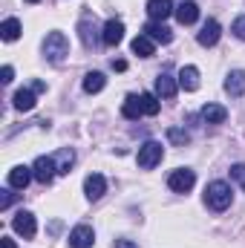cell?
I'll return each instance as SVG.
<instances>
[{
  "label": "cell",
  "mask_w": 245,
  "mask_h": 248,
  "mask_svg": "<svg viewBox=\"0 0 245 248\" xmlns=\"http://www.w3.org/2000/svg\"><path fill=\"white\" fill-rule=\"evenodd\" d=\"M205 205L214 208V211H225V208H231V185L222 182V179L211 182V185L205 187Z\"/></svg>",
  "instance_id": "obj_1"
},
{
  "label": "cell",
  "mask_w": 245,
  "mask_h": 248,
  "mask_svg": "<svg viewBox=\"0 0 245 248\" xmlns=\"http://www.w3.org/2000/svg\"><path fill=\"white\" fill-rule=\"evenodd\" d=\"M44 55L49 63H61L66 55H69V41L63 32H49L46 41H44Z\"/></svg>",
  "instance_id": "obj_2"
},
{
  "label": "cell",
  "mask_w": 245,
  "mask_h": 248,
  "mask_svg": "<svg viewBox=\"0 0 245 248\" xmlns=\"http://www.w3.org/2000/svg\"><path fill=\"white\" fill-rule=\"evenodd\" d=\"M162 156H165V147H162V141H144L141 147H138V168H144V170H150V168H156L159 162H162Z\"/></svg>",
  "instance_id": "obj_3"
},
{
  "label": "cell",
  "mask_w": 245,
  "mask_h": 248,
  "mask_svg": "<svg viewBox=\"0 0 245 248\" xmlns=\"http://www.w3.org/2000/svg\"><path fill=\"white\" fill-rule=\"evenodd\" d=\"M193 185H196V173H193L190 168H176V170L168 176V187H170L173 193H187Z\"/></svg>",
  "instance_id": "obj_4"
},
{
  "label": "cell",
  "mask_w": 245,
  "mask_h": 248,
  "mask_svg": "<svg viewBox=\"0 0 245 248\" xmlns=\"http://www.w3.org/2000/svg\"><path fill=\"white\" fill-rule=\"evenodd\" d=\"M32 173H35V179H38L41 185H49V182L55 179V173H58V162H55L52 156H38L35 165H32Z\"/></svg>",
  "instance_id": "obj_5"
},
{
  "label": "cell",
  "mask_w": 245,
  "mask_h": 248,
  "mask_svg": "<svg viewBox=\"0 0 245 248\" xmlns=\"http://www.w3.org/2000/svg\"><path fill=\"white\" fill-rule=\"evenodd\" d=\"M12 228H15L23 240H32V237H35V231H38L35 217H32L29 211H17V214H15V219H12Z\"/></svg>",
  "instance_id": "obj_6"
},
{
  "label": "cell",
  "mask_w": 245,
  "mask_h": 248,
  "mask_svg": "<svg viewBox=\"0 0 245 248\" xmlns=\"http://www.w3.org/2000/svg\"><path fill=\"white\" fill-rule=\"evenodd\" d=\"M95 243V231L90 225H75L69 231V248H92Z\"/></svg>",
  "instance_id": "obj_7"
},
{
  "label": "cell",
  "mask_w": 245,
  "mask_h": 248,
  "mask_svg": "<svg viewBox=\"0 0 245 248\" xmlns=\"http://www.w3.org/2000/svg\"><path fill=\"white\" fill-rule=\"evenodd\" d=\"M173 12H176L173 0H147V15H150V20L165 23V17H170Z\"/></svg>",
  "instance_id": "obj_8"
},
{
  "label": "cell",
  "mask_w": 245,
  "mask_h": 248,
  "mask_svg": "<svg viewBox=\"0 0 245 248\" xmlns=\"http://www.w3.org/2000/svg\"><path fill=\"white\" fill-rule=\"evenodd\" d=\"M104 190H107V179H104L101 173H90V176L84 179V193H87V199H90V202L101 199V196H104Z\"/></svg>",
  "instance_id": "obj_9"
},
{
  "label": "cell",
  "mask_w": 245,
  "mask_h": 248,
  "mask_svg": "<svg viewBox=\"0 0 245 248\" xmlns=\"http://www.w3.org/2000/svg\"><path fill=\"white\" fill-rule=\"evenodd\" d=\"M122 38H124V23L122 20H107L104 23V29H101V41L107 44V46H116V44H122Z\"/></svg>",
  "instance_id": "obj_10"
},
{
  "label": "cell",
  "mask_w": 245,
  "mask_h": 248,
  "mask_svg": "<svg viewBox=\"0 0 245 248\" xmlns=\"http://www.w3.org/2000/svg\"><path fill=\"white\" fill-rule=\"evenodd\" d=\"M219 35H222V29H219V23L211 17V20H205V26H202V32L196 35V41H199V46H216Z\"/></svg>",
  "instance_id": "obj_11"
},
{
  "label": "cell",
  "mask_w": 245,
  "mask_h": 248,
  "mask_svg": "<svg viewBox=\"0 0 245 248\" xmlns=\"http://www.w3.org/2000/svg\"><path fill=\"white\" fill-rule=\"evenodd\" d=\"M176 90H179V81L170 72H159V78H156V95L159 98H173Z\"/></svg>",
  "instance_id": "obj_12"
},
{
  "label": "cell",
  "mask_w": 245,
  "mask_h": 248,
  "mask_svg": "<svg viewBox=\"0 0 245 248\" xmlns=\"http://www.w3.org/2000/svg\"><path fill=\"white\" fill-rule=\"evenodd\" d=\"M176 20L182 23V26H190V23H196L199 20V6L193 3V0H182L179 6H176Z\"/></svg>",
  "instance_id": "obj_13"
},
{
  "label": "cell",
  "mask_w": 245,
  "mask_h": 248,
  "mask_svg": "<svg viewBox=\"0 0 245 248\" xmlns=\"http://www.w3.org/2000/svg\"><path fill=\"white\" fill-rule=\"evenodd\" d=\"M32 179H35V173H32V168H26V165H17V168L9 170V185L17 187V190H23Z\"/></svg>",
  "instance_id": "obj_14"
},
{
  "label": "cell",
  "mask_w": 245,
  "mask_h": 248,
  "mask_svg": "<svg viewBox=\"0 0 245 248\" xmlns=\"http://www.w3.org/2000/svg\"><path fill=\"white\" fill-rule=\"evenodd\" d=\"M144 35H147L150 41H159V44H170V41H173V32H170L165 23H159V20H150V23L144 26Z\"/></svg>",
  "instance_id": "obj_15"
},
{
  "label": "cell",
  "mask_w": 245,
  "mask_h": 248,
  "mask_svg": "<svg viewBox=\"0 0 245 248\" xmlns=\"http://www.w3.org/2000/svg\"><path fill=\"white\" fill-rule=\"evenodd\" d=\"M225 93H228L231 98H240V95L245 93V72L243 69L228 72V78H225Z\"/></svg>",
  "instance_id": "obj_16"
},
{
  "label": "cell",
  "mask_w": 245,
  "mask_h": 248,
  "mask_svg": "<svg viewBox=\"0 0 245 248\" xmlns=\"http://www.w3.org/2000/svg\"><path fill=\"white\" fill-rule=\"evenodd\" d=\"M122 113H124V119H130V122L141 119V116H144L141 95H127V98H124V104H122Z\"/></svg>",
  "instance_id": "obj_17"
},
{
  "label": "cell",
  "mask_w": 245,
  "mask_h": 248,
  "mask_svg": "<svg viewBox=\"0 0 245 248\" xmlns=\"http://www.w3.org/2000/svg\"><path fill=\"white\" fill-rule=\"evenodd\" d=\"M179 87H182L184 93L199 90V69L196 66H182L179 69Z\"/></svg>",
  "instance_id": "obj_18"
},
{
  "label": "cell",
  "mask_w": 245,
  "mask_h": 248,
  "mask_svg": "<svg viewBox=\"0 0 245 248\" xmlns=\"http://www.w3.org/2000/svg\"><path fill=\"white\" fill-rule=\"evenodd\" d=\"M12 104H15V110H20V113L35 110V90H17L15 98H12Z\"/></svg>",
  "instance_id": "obj_19"
},
{
  "label": "cell",
  "mask_w": 245,
  "mask_h": 248,
  "mask_svg": "<svg viewBox=\"0 0 245 248\" xmlns=\"http://www.w3.org/2000/svg\"><path fill=\"white\" fill-rule=\"evenodd\" d=\"M228 119V110L219 107V104H205L202 107V122L205 124H222Z\"/></svg>",
  "instance_id": "obj_20"
},
{
  "label": "cell",
  "mask_w": 245,
  "mask_h": 248,
  "mask_svg": "<svg viewBox=\"0 0 245 248\" xmlns=\"http://www.w3.org/2000/svg\"><path fill=\"white\" fill-rule=\"evenodd\" d=\"M130 49H133V52H136L138 58H150V55L156 52V46H153V41H150L147 35H138V38H133Z\"/></svg>",
  "instance_id": "obj_21"
},
{
  "label": "cell",
  "mask_w": 245,
  "mask_h": 248,
  "mask_svg": "<svg viewBox=\"0 0 245 248\" xmlns=\"http://www.w3.org/2000/svg\"><path fill=\"white\" fill-rule=\"evenodd\" d=\"M0 38L3 41H17L20 38V20L17 17H6L0 23Z\"/></svg>",
  "instance_id": "obj_22"
},
{
  "label": "cell",
  "mask_w": 245,
  "mask_h": 248,
  "mask_svg": "<svg viewBox=\"0 0 245 248\" xmlns=\"http://www.w3.org/2000/svg\"><path fill=\"white\" fill-rule=\"evenodd\" d=\"M104 84H107V78H104V72H87L84 75V93H101L104 90Z\"/></svg>",
  "instance_id": "obj_23"
},
{
  "label": "cell",
  "mask_w": 245,
  "mask_h": 248,
  "mask_svg": "<svg viewBox=\"0 0 245 248\" xmlns=\"http://www.w3.org/2000/svg\"><path fill=\"white\" fill-rule=\"evenodd\" d=\"M78 32H81V41H84V46H95V23L90 20V17H84L81 23H78Z\"/></svg>",
  "instance_id": "obj_24"
},
{
  "label": "cell",
  "mask_w": 245,
  "mask_h": 248,
  "mask_svg": "<svg viewBox=\"0 0 245 248\" xmlns=\"http://www.w3.org/2000/svg\"><path fill=\"white\" fill-rule=\"evenodd\" d=\"M55 162H58V173H69V168L75 165V153L69 147H63L61 153L55 156Z\"/></svg>",
  "instance_id": "obj_25"
},
{
  "label": "cell",
  "mask_w": 245,
  "mask_h": 248,
  "mask_svg": "<svg viewBox=\"0 0 245 248\" xmlns=\"http://www.w3.org/2000/svg\"><path fill=\"white\" fill-rule=\"evenodd\" d=\"M141 104H144V116H156L159 113V95L156 93H141Z\"/></svg>",
  "instance_id": "obj_26"
},
{
  "label": "cell",
  "mask_w": 245,
  "mask_h": 248,
  "mask_svg": "<svg viewBox=\"0 0 245 248\" xmlns=\"http://www.w3.org/2000/svg\"><path fill=\"white\" fill-rule=\"evenodd\" d=\"M168 139H170L173 144H187V141H190L187 130H179V127H170V130H168Z\"/></svg>",
  "instance_id": "obj_27"
},
{
  "label": "cell",
  "mask_w": 245,
  "mask_h": 248,
  "mask_svg": "<svg viewBox=\"0 0 245 248\" xmlns=\"http://www.w3.org/2000/svg\"><path fill=\"white\" fill-rule=\"evenodd\" d=\"M231 179L245 190V165H231Z\"/></svg>",
  "instance_id": "obj_28"
},
{
  "label": "cell",
  "mask_w": 245,
  "mask_h": 248,
  "mask_svg": "<svg viewBox=\"0 0 245 248\" xmlns=\"http://www.w3.org/2000/svg\"><path fill=\"white\" fill-rule=\"evenodd\" d=\"M231 32L240 38V41H245V15H240L237 20H234V26H231Z\"/></svg>",
  "instance_id": "obj_29"
},
{
  "label": "cell",
  "mask_w": 245,
  "mask_h": 248,
  "mask_svg": "<svg viewBox=\"0 0 245 248\" xmlns=\"http://www.w3.org/2000/svg\"><path fill=\"white\" fill-rule=\"evenodd\" d=\"M12 202H15V193L12 190H0V211H6Z\"/></svg>",
  "instance_id": "obj_30"
},
{
  "label": "cell",
  "mask_w": 245,
  "mask_h": 248,
  "mask_svg": "<svg viewBox=\"0 0 245 248\" xmlns=\"http://www.w3.org/2000/svg\"><path fill=\"white\" fill-rule=\"evenodd\" d=\"M12 78H15V69H12V66H3V72H0V81H3V84H12Z\"/></svg>",
  "instance_id": "obj_31"
},
{
  "label": "cell",
  "mask_w": 245,
  "mask_h": 248,
  "mask_svg": "<svg viewBox=\"0 0 245 248\" xmlns=\"http://www.w3.org/2000/svg\"><path fill=\"white\" fill-rule=\"evenodd\" d=\"M113 248H138V246H136L133 240H124V237H122V240H116V243H113Z\"/></svg>",
  "instance_id": "obj_32"
},
{
  "label": "cell",
  "mask_w": 245,
  "mask_h": 248,
  "mask_svg": "<svg viewBox=\"0 0 245 248\" xmlns=\"http://www.w3.org/2000/svg\"><path fill=\"white\" fill-rule=\"evenodd\" d=\"M29 90H35V93H44V90H46V84H44V81H35Z\"/></svg>",
  "instance_id": "obj_33"
},
{
  "label": "cell",
  "mask_w": 245,
  "mask_h": 248,
  "mask_svg": "<svg viewBox=\"0 0 245 248\" xmlns=\"http://www.w3.org/2000/svg\"><path fill=\"white\" fill-rule=\"evenodd\" d=\"M113 69H116V72H124V69H127V61H113Z\"/></svg>",
  "instance_id": "obj_34"
},
{
  "label": "cell",
  "mask_w": 245,
  "mask_h": 248,
  "mask_svg": "<svg viewBox=\"0 0 245 248\" xmlns=\"http://www.w3.org/2000/svg\"><path fill=\"white\" fill-rule=\"evenodd\" d=\"M0 246H3V248H15V243H12L9 237H0Z\"/></svg>",
  "instance_id": "obj_35"
},
{
  "label": "cell",
  "mask_w": 245,
  "mask_h": 248,
  "mask_svg": "<svg viewBox=\"0 0 245 248\" xmlns=\"http://www.w3.org/2000/svg\"><path fill=\"white\" fill-rule=\"evenodd\" d=\"M29 3H38V0H29Z\"/></svg>",
  "instance_id": "obj_36"
}]
</instances>
